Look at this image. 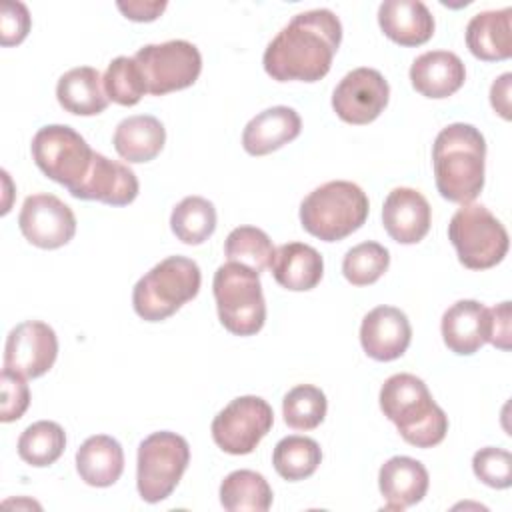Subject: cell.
<instances>
[{"mask_svg":"<svg viewBox=\"0 0 512 512\" xmlns=\"http://www.w3.org/2000/svg\"><path fill=\"white\" fill-rule=\"evenodd\" d=\"M274 252L276 248L272 246L270 236L256 226H238L228 234L224 242V254L228 262L248 266L256 274L270 268Z\"/></svg>","mask_w":512,"mask_h":512,"instance_id":"32","label":"cell"},{"mask_svg":"<svg viewBox=\"0 0 512 512\" xmlns=\"http://www.w3.org/2000/svg\"><path fill=\"white\" fill-rule=\"evenodd\" d=\"M390 264V252L378 242H362L350 248L342 260V274L354 286L374 284Z\"/></svg>","mask_w":512,"mask_h":512,"instance_id":"35","label":"cell"},{"mask_svg":"<svg viewBox=\"0 0 512 512\" xmlns=\"http://www.w3.org/2000/svg\"><path fill=\"white\" fill-rule=\"evenodd\" d=\"M432 210L428 200L414 188H394L382 206V224L398 244H416L430 230Z\"/></svg>","mask_w":512,"mask_h":512,"instance_id":"17","label":"cell"},{"mask_svg":"<svg viewBox=\"0 0 512 512\" xmlns=\"http://www.w3.org/2000/svg\"><path fill=\"white\" fill-rule=\"evenodd\" d=\"M322 462L320 444L308 436H286L272 452L274 470L288 482H298L316 472Z\"/></svg>","mask_w":512,"mask_h":512,"instance_id":"30","label":"cell"},{"mask_svg":"<svg viewBox=\"0 0 512 512\" xmlns=\"http://www.w3.org/2000/svg\"><path fill=\"white\" fill-rule=\"evenodd\" d=\"M488 342L500 350H510V302L488 308Z\"/></svg>","mask_w":512,"mask_h":512,"instance_id":"39","label":"cell"},{"mask_svg":"<svg viewBox=\"0 0 512 512\" xmlns=\"http://www.w3.org/2000/svg\"><path fill=\"white\" fill-rule=\"evenodd\" d=\"M472 470L490 488L502 490L512 484V456L504 448H480L472 458Z\"/></svg>","mask_w":512,"mask_h":512,"instance_id":"36","label":"cell"},{"mask_svg":"<svg viewBox=\"0 0 512 512\" xmlns=\"http://www.w3.org/2000/svg\"><path fill=\"white\" fill-rule=\"evenodd\" d=\"M200 282L202 274L192 258L168 256L136 282L134 312L146 322L166 320L198 294Z\"/></svg>","mask_w":512,"mask_h":512,"instance_id":"5","label":"cell"},{"mask_svg":"<svg viewBox=\"0 0 512 512\" xmlns=\"http://www.w3.org/2000/svg\"><path fill=\"white\" fill-rule=\"evenodd\" d=\"M270 270L282 288L306 292L322 280L324 260L316 248L302 242H288L276 248Z\"/></svg>","mask_w":512,"mask_h":512,"instance_id":"23","label":"cell"},{"mask_svg":"<svg viewBox=\"0 0 512 512\" xmlns=\"http://www.w3.org/2000/svg\"><path fill=\"white\" fill-rule=\"evenodd\" d=\"M378 24L384 36L400 46H420L434 34V16L420 0H384Z\"/></svg>","mask_w":512,"mask_h":512,"instance_id":"21","label":"cell"},{"mask_svg":"<svg viewBox=\"0 0 512 512\" xmlns=\"http://www.w3.org/2000/svg\"><path fill=\"white\" fill-rule=\"evenodd\" d=\"M58 356L56 332L40 320H26L16 324L4 346V368L22 374L24 378H38L46 374Z\"/></svg>","mask_w":512,"mask_h":512,"instance_id":"14","label":"cell"},{"mask_svg":"<svg viewBox=\"0 0 512 512\" xmlns=\"http://www.w3.org/2000/svg\"><path fill=\"white\" fill-rule=\"evenodd\" d=\"M190 462V446L176 432L160 430L146 436L138 446L136 486L144 502L166 500L178 486Z\"/></svg>","mask_w":512,"mask_h":512,"instance_id":"8","label":"cell"},{"mask_svg":"<svg viewBox=\"0 0 512 512\" xmlns=\"http://www.w3.org/2000/svg\"><path fill=\"white\" fill-rule=\"evenodd\" d=\"M512 8L486 10L472 16L466 26V46L468 50L484 60L496 62L512 56Z\"/></svg>","mask_w":512,"mask_h":512,"instance_id":"24","label":"cell"},{"mask_svg":"<svg viewBox=\"0 0 512 512\" xmlns=\"http://www.w3.org/2000/svg\"><path fill=\"white\" fill-rule=\"evenodd\" d=\"M302 130L298 112L290 106H272L256 114L242 132V146L252 156H266L292 142Z\"/></svg>","mask_w":512,"mask_h":512,"instance_id":"22","label":"cell"},{"mask_svg":"<svg viewBox=\"0 0 512 512\" xmlns=\"http://www.w3.org/2000/svg\"><path fill=\"white\" fill-rule=\"evenodd\" d=\"M152 96L192 86L202 70L200 50L188 40L146 44L134 56Z\"/></svg>","mask_w":512,"mask_h":512,"instance_id":"10","label":"cell"},{"mask_svg":"<svg viewBox=\"0 0 512 512\" xmlns=\"http://www.w3.org/2000/svg\"><path fill=\"white\" fill-rule=\"evenodd\" d=\"M464 80V62L448 50L424 52L410 66V82L426 98H448L462 88Z\"/></svg>","mask_w":512,"mask_h":512,"instance_id":"19","label":"cell"},{"mask_svg":"<svg viewBox=\"0 0 512 512\" xmlns=\"http://www.w3.org/2000/svg\"><path fill=\"white\" fill-rule=\"evenodd\" d=\"M486 140L482 132L464 122L442 128L432 146L436 188L442 198L470 204L484 188Z\"/></svg>","mask_w":512,"mask_h":512,"instance_id":"2","label":"cell"},{"mask_svg":"<svg viewBox=\"0 0 512 512\" xmlns=\"http://www.w3.org/2000/svg\"><path fill=\"white\" fill-rule=\"evenodd\" d=\"M380 408L400 436L416 448L440 444L448 432V416L434 402L428 386L414 374H394L380 388Z\"/></svg>","mask_w":512,"mask_h":512,"instance_id":"3","label":"cell"},{"mask_svg":"<svg viewBox=\"0 0 512 512\" xmlns=\"http://www.w3.org/2000/svg\"><path fill=\"white\" fill-rule=\"evenodd\" d=\"M30 12L26 4L4 0L0 6V44L2 46H16L20 44L30 32Z\"/></svg>","mask_w":512,"mask_h":512,"instance_id":"38","label":"cell"},{"mask_svg":"<svg viewBox=\"0 0 512 512\" xmlns=\"http://www.w3.org/2000/svg\"><path fill=\"white\" fill-rule=\"evenodd\" d=\"M510 80L512 74L504 72L490 88V104L504 120H510Z\"/></svg>","mask_w":512,"mask_h":512,"instance_id":"41","label":"cell"},{"mask_svg":"<svg viewBox=\"0 0 512 512\" xmlns=\"http://www.w3.org/2000/svg\"><path fill=\"white\" fill-rule=\"evenodd\" d=\"M138 178L126 164L94 152L86 178L70 190L74 198L98 200L108 206H126L138 196Z\"/></svg>","mask_w":512,"mask_h":512,"instance_id":"16","label":"cell"},{"mask_svg":"<svg viewBox=\"0 0 512 512\" xmlns=\"http://www.w3.org/2000/svg\"><path fill=\"white\" fill-rule=\"evenodd\" d=\"M112 142L122 160L142 164L154 160L162 152L166 130L156 116L136 114L118 122Z\"/></svg>","mask_w":512,"mask_h":512,"instance_id":"25","label":"cell"},{"mask_svg":"<svg viewBox=\"0 0 512 512\" xmlns=\"http://www.w3.org/2000/svg\"><path fill=\"white\" fill-rule=\"evenodd\" d=\"M368 210V196L358 184L332 180L302 200L300 222L308 234L324 242H338L366 222Z\"/></svg>","mask_w":512,"mask_h":512,"instance_id":"4","label":"cell"},{"mask_svg":"<svg viewBox=\"0 0 512 512\" xmlns=\"http://www.w3.org/2000/svg\"><path fill=\"white\" fill-rule=\"evenodd\" d=\"M18 226L22 236L44 250L68 244L76 234V216L54 194H32L24 200Z\"/></svg>","mask_w":512,"mask_h":512,"instance_id":"13","label":"cell"},{"mask_svg":"<svg viewBox=\"0 0 512 512\" xmlns=\"http://www.w3.org/2000/svg\"><path fill=\"white\" fill-rule=\"evenodd\" d=\"M428 470L410 456H392L378 472V486L386 500V510H404L418 504L428 492Z\"/></svg>","mask_w":512,"mask_h":512,"instance_id":"18","label":"cell"},{"mask_svg":"<svg viewBox=\"0 0 512 512\" xmlns=\"http://www.w3.org/2000/svg\"><path fill=\"white\" fill-rule=\"evenodd\" d=\"M412 340L408 316L394 306H376L362 318L360 344L364 352L378 360L390 362L400 358Z\"/></svg>","mask_w":512,"mask_h":512,"instance_id":"15","label":"cell"},{"mask_svg":"<svg viewBox=\"0 0 512 512\" xmlns=\"http://www.w3.org/2000/svg\"><path fill=\"white\" fill-rule=\"evenodd\" d=\"M32 158L36 166L54 182L74 190L88 174L94 150L88 142L66 124L40 128L32 138Z\"/></svg>","mask_w":512,"mask_h":512,"instance_id":"9","label":"cell"},{"mask_svg":"<svg viewBox=\"0 0 512 512\" xmlns=\"http://www.w3.org/2000/svg\"><path fill=\"white\" fill-rule=\"evenodd\" d=\"M442 340L458 356H470L488 342V308L478 300H458L442 314Z\"/></svg>","mask_w":512,"mask_h":512,"instance_id":"20","label":"cell"},{"mask_svg":"<svg viewBox=\"0 0 512 512\" xmlns=\"http://www.w3.org/2000/svg\"><path fill=\"white\" fill-rule=\"evenodd\" d=\"M170 228L180 242L198 246L216 230V208L202 196H186L174 206Z\"/></svg>","mask_w":512,"mask_h":512,"instance_id":"29","label":"cell"},{"mask_svg":"<svg viewBox=\"0 0 512 512\" xmlns=\"http://www.w3.org/2000/svg\"><path fill=\"white\" fill-rule=\"evenodd\" d=\"M342 24L328 8L296 14L266 46L264 70L278 82H316L330 72Z\"/></svg>","mask_w":512,"mask_h":512,"instance_id":"1","label":"cell"},{"mask_svg":"<svg viewBox=\"0 0 512 512\" xmlns=\"http://www.w3.org/2000/svg\"><path fill=\"white\" fill-rule=\"evenodd\" d=\"M118 10L134 22H152L156 20L164 10L166 2L164 0H154V2H142V0H128V2H118Z\"/></svg>","mask_w":512,"mask_h":512,"instance_id":"40","label":"cell"},{"mask_svg":"<svg viewBox=\"0 0 512 512\" xmlns=\"http://www.w3.org/2000/svg\"><path fill=\"white\" fill-rule=\"evenodd\" d=\"M102 82H104L108 100L120 106H134L148 92L140 66L136 64L134 58H128V56L114 58L108 64L102 76Z\"/></svg>","mask_w":512,"mask_h":512,"instance_id":"34","label":"cell"},{"mask_svg":"<svg viewBox=\"0 0 512 512\" xmlns=\"http://www.w3.org/2000/svg\"><path fill=\"white\" fill-rule=\"evenodd\" d=\"M0 388H2V402H0V420L2 422H14L22 418L30 404V390L26 384V378L14 370L4 368L0 376Z\"/></svg>","mask_w":512,"mask_h":512,"instance_id":"37","label":"cell"},{"mask_svg":"<svg viewBox=\"0 0 512 512\" xmlns=\"http://www.w3.org/2000/svg\"><path fill=\"white\" fill-rule=\"evenodd\" d=\"M216 310L222 326L236 336H252L266 322V302L260 278L248 266L226 262L212 280Z\"/></svg>","mask_w":512,"mask_h":512,"instance_id":"6","label":"cell"},{"mask_svg":"<svg viewBox=\"0 0 512 512\" xmlns=\"http://www.w3.org/2000/svg\"><path fill=\"white\" fill-rule=\"evenodd\" d=\"M448 238L460 264L470 270L492 268L508 252L504 224L482 204H462L448 224Z\"/></svg>","mask_w":512,"mask_h":512,"instance_id":"7","label":"cell"},{"mask_svg":"<svg viewBox=\"0 0 512 512\" xmlns=\"http://www.w3.org/2000/svg\"><path fill=\"white\" fill-rule=\"evenodd\" d=\"M220 504L228 512H266L272 488L260 472L234 470L220 484Z\"/></svg>","mask_w":512,"mask_h":512,"instance_id":"28","label":"cell"},{"mask_svg":"<svg viewBox=\"0 0 512 512\" xmlns=\"http://www.w3.org/2000/svg\"><path fill=\"white\" fill-rule=\"evenodd\" d=\"M66 448L64 428L52 420L30 424L18 438V456L36 468L54 464Z\"/></svg>","mask_w":512,"mask_h":512,"instance_id":"31","label":"cell"},{"mask_svg":"<svg viewBox=\"0 0 512 512\" xmlns=\"http://www.w3.org/2000/svg\"><path fill=\"white\" fill-rule=\"evenodd\" d=\"M390 86L374 68H354L348 72L332 94L336 116L348 124H368L376 120L388 104Z\"/></svg>","mask_w":512,"mask_h":512,"instance_id":"12","label":"cell"},{"mask_svg":"<svg viewBox=\"0 0 512 512\" xmlns=\"http://www.w3.org/2000/svg\"><path fill=\"white\" fill-rule=\"evenodd\" d=\"M326 396L318 386L298 384L282 400L284 422L294 430H314L326 416Z\"/></svg>","mask_w":512,"mask_h":512,"instance_id":"33","label":"cell"},{"mask_svg":"<svg viewBox=\"0 0 512 512\" xmlns=\"http://www.w3.org/2000/svg\"><path fill=\"white\" fill-rule=\"evenodd\" d=\"M274 412L260 396H238L212 420V438L228 454H250L270 432Z\"/></svg>","mask_w":512,"mask_h":512,"instance_id":"11","label":"cell"},{"mask_svg":"<svg viewBox=\"0 0 512 512\" xmlns=\"http://www.w3.org/2000/svg\"><path fill=\"white\" fill-rule=\"evenodd\" d=\"M56 98L66 112L76 116H96L108 106L102 76L92 66L64 72L56 84Z\"/></svg>","mask_w":512,"mask_h":512,"instance_id":"27","label":"cell"},{"mask_svg":"<svg viewBox=\"0 0 512 512\" xmlns=\"http://www.w3.org/2000/svg\"><path fill=\"white\" fill-rule=\"evenodd\" d=\"M76 470L88 486H112L124 470V450L120 442L106 434L86 438L76 452Z\"/></svg>","mask_w":512,"mask_h":512,"instance_id":"26","label":"cell"}]
</instances>
